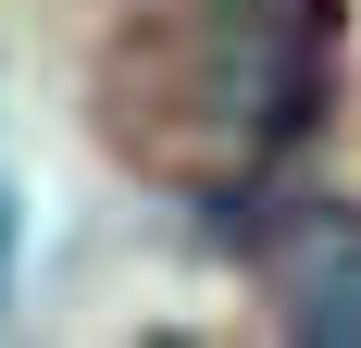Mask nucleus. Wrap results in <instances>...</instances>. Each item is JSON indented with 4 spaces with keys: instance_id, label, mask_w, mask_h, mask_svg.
Returning a JSON list of instances; mask_svg holds the SVG:
<instances>
[{
    "instance_id": "obj_1",
    "label": "nucleus",
    "mask_w": 361,
    "mask_h": 348,
    "mask_svg": "<svg viewBox=\"0 0 361 348\" xmlns=\"http://www.w3.org/2000/svg\"><path fill=\"white\" fill-rule=\"evenodd\" d=\"M137 63L162 100L125 112V149L162 162H274V149L324 112V0H200L149 37Z\"/></svg>"
},
{
    "instance_id": "obj_2",
    "label": "nucleus",
    "mask_w": 361,
    "mask_h": 348,
    "mask_svg": "<svg viewBox=\"0 0 361 348\" xmlns=\"http://www.w3.org/2000/svg\"><path fill=\"white\" fill-rule=\"evenodd\" d=\"M274 311L299 323V336L324 348H361V224H299L287 249H274Z\"/></svg>"
},
{
    "instance_id": "obj_3",
    "label": "nucleus",
    "mask_w": 361,
    "mask_h": 348,
    "mask_svg": "<svg viewBox=\"0 0 361 348\" xmlns=\"http://www.w3.org/2000/svg\"><path fill=\"white\" fill-rule=\"evenodd\" d=\"M0 274H13V211H0Z\"/></svg>"
}]
</instances>
